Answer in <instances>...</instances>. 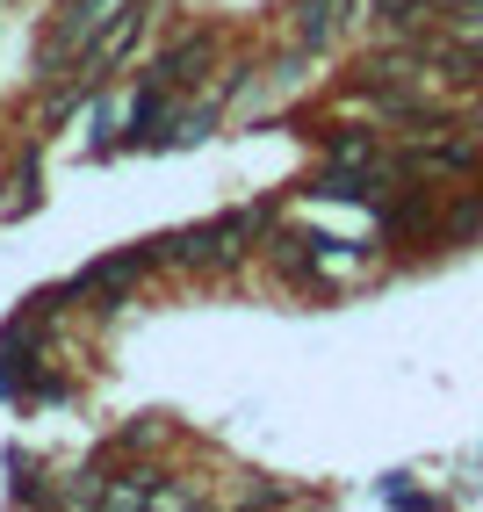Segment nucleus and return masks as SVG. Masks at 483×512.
Returning <instances> with one entry per match:
<instances>
[{"instance_id":"1","label":"nucleus","mask_w":483,"mask_h":512,"mask_svg":"<svg viewBox=\"0 0 483 512\" xmlns=\"http://www.w3.org/2000/svg\"><path fill=\"white\" fill-rule=\"evenodd\" d=\"M109 15H116V0H65V8H58V29H51V58L94 44V29L109 22Z\"/></svg>"},{"instance_id":"2","label":"nucleus","mask_w":483,"mask_h":512,"mask_svg":"<svg viewBox=\"0 0 483 512\" xmlns=\"http://www.w3.org/2000/svg\"><path fill=\"white\" fill-rule=\"evenodd\" d=\"M166 260V238H159V246H137V253H116V260H101V267H87V275H80V289H130L137 275H145V267H159Z\"/></svg>"},{"instance_id":"3","label":"nucleus","mask_w":483,"mask_h":512,"mask_svg":"<svg viewBox=\"0 0 483 512\" xmlns=\"http://www.w3.org/2000/svg\"><path fill=\"white\" fill-rule=\"evenodd\" d=\"M202 65H210V37H181L174 51L159 58V87H188Z\"/></svg>"},{"instance_id":"4","label":"nucleus","mask_w":483,"mask_h":512,"mask_svg":"<svg viewBox=\"0 0 483 512\" xmlns=\"http://www.w3.org/2000/svg\"><path fill=\"white\" fill-rule=\"evenodd\" d=\"M339 8H347V0H296V37H303L310 51H318V44H332Z\"/></svg>"},{"instance_id":"5","label":"nucleus","mask_w":483,"mask_h":512,"mask_svg":"<svg viewBox=\"0 0 483 512\" xmlns=\"http://www.w3.org/2000/svg\"><path fill=\"white\" fill-rule=\"evenodd\" d=\"M166 94H174V87H159V94H145V101H137V109H130V145H159L166 138Z\"/></svg>"}]
</instances>
